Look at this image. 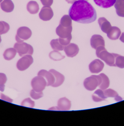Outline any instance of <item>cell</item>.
Instances as JSON below:
<instances>
[{
	"label": "cell",
	"mask_w": 124,
	"mask_h": 126,
	"mask_svg": "<svg viewBox=\"0 0 124 126\" xmlns=\"http://www.w3.org/2000/svg\"><path fill=\"white\" fill-rule=\"evenodd\" d=\"M69 14L72 20L83 24L91 23L97 19L96 10L86 0H76L69 9Z\"/></svg>",
	"instance_id": "cell-1"
},
{
	"label": "cell",
	"mask_w": 124,
	"mask_h": 126,
	"mask_svg": "<svg viewBox=\"0 0 124 126\" xmlns=\"http://www.w3.org/2000/svg\"><path fill=\"white\" fill-rule=\"evenodd\" d=\"M69 15H65L61 18L56 32L59 36V41L61 45L65 46L70 43L72 39V20Z\"/></svg>",
	"instance_id": "cell-2"
},
{
	"label": "cell",
	"mask_w": 124,
	"mask_h": 126,
	"mask_svg": "<svg viewBox=\"0 0 124 126\" xmlns=\"http://www.w3.org/2000/svg\"><path fill=\"white\" fill-rule=\"evenodd\" d=\"M96 50V55L98 58L104 61L109 66L115 67V59L117 54L108 53L104 46H100Z\"/></svg>",
	"instance_id": "cell-3"
},
{
	"label": "cell",
	"mask_w": 124,
	"mask_h": 126,
	"mask_svg": "<svg viewBox=\"0 0 124 126\" xmlns=\"http://www.w3.org/2000/svg\"><path fill=\"white\" fill-rule=\"evenodd\" d=\"M101 82L102 78L99 75V76L92 75L85 79L83 84L86 90L92 91L99 86Z\"/></svg>",
	"instance_id": "cell-4"
},
{
	"label": "cell",
	"mask_w": 124,
	"mask_h": 126,
	"mask_svg": "<svg viewBox=\"0 0 124 126\" xmlns=\"http://www.w3.org/2000/svg\"><path fill=\"white\" fill-rule=\"evenodd\" d=\"M14 48L17 50L20 56L32 55L34 49L32 46L25 42H17L15 44Z\"/></svg>",
	"instance_id": "cell-5"
},
{
	"label": "cell",
	"mask_w": 124,
	"mask_h": 126,
	"mask_svg": "<svg viewBox=\"0 0 124 126\" xmlns=\"http://www.w3.org/2000/svg\"><path fill=\"white\" fill-rule=\"evenodd\" d=\"M31 85L33 90L37 93L42 92L47 86L45 79L42 76H37L32 80Z\"/></svg>",
	"instance_id": "cell-6"
},
{
	"label": "cell",
	"mask_w": 124,
	"mask_h": 126,
	"mask_svg": "<svg viewBox=\"0 0 124 126\" xmlns=\"http://www.w3.org/2000/svg\"><path fill=\"white\" fill-rule=\"evenodd\" d=\"M32 32L29 28L21 27L18 29L15 39L17 42H22L29 39L31 36Z\"/></svg>",
	"instance_id": "cell-7"
},
{
	"label": "cell",
	"mask_w": 124,
	"mask_h": 126,
	"mask_svg": "<svg viewBox=\"0 0 124 126\" xmlns=\"http://www.w3.org/2000/svg\"><path fill=\"white\" fill-rule=\"evenodd\" d=\"M33 62L34 59L31 55H25L18 60L17 68L19 70L23 71L28 69Z\"/></svg>",
	"instance_id": "cell-8"
},
{
	"label": "cell",
	"mask_w": 124,
	"mask_h": 126,
	"mask_svg": "<svg viewBox=\"0 0 124 126\" xmlns=\"http://www.w3.org/2000/svg\"><path fill=\"white\" fill-rule=\"evenodd\" d=\"M53 10L50 6H44L39 14L40 19L44 21H49L53 16Z\"/></svg>",
	"instance_id": "cell-9"
},
{
	"label": "cell",
	"mask_w": 124,
	"mask_h": 126,
	"mask_svg": "<svg viewBox=\"0 0 124 126\" xmlns=\"http://www.w3.org/2000/svg\"><path fill=\"white\" fill-rule=\"evenodd\" d=\"M104 64L99 59H95L92 61L89 65V69L92 73L97 74L102 71Z\"/></svg>",
	"instance_id": "cell-10"
},
{
	"label": "cell",
	"mask_w": 124,
	"mask_h": 126,
	"mask_svg": "<svg viewBox=\"0 0 124 126\" xmlns=\"http://www.w3.org/2000/svg\"><path fill=\"white\" fill-rule=\"evenodd\" d=\"M64 50L67 56L72 58L76 56L79 49L77 45L71 43L65 46Z\"/></svg>",
	"instance_id": "cell-11"
},
{
	"label": "cell",
	"mask_w": 124,
	"mask_h": 126,
	"mask_svg": "<svg viewBox=\"0 0 124 126\" xmlns=\"http://www.w3.org/2000/svg\"><path fill=\"white\" fill-rule=\"evenodd\" d=\"M71 107V102L66 97L61 98L57 102V106L56 110H57L66 111L70 110Z\"/></svg>",
	"instance_id": "cell-12"
},
{
	"label": "cell",
	"mask_w": 124,
	"mask_h": 126,
	"mask_svg": "<svg viewBox=\"0 0 124 126\" xmlns=\"http://www.w3.org/2000/svg\"><path fill=\"white\" fill-rule=\"evenodd\" d=\"M90 45L92 48L96 49L100 46H105V41L104 38L101 35L94 34L90 39Z\"/></svg>",
	"instance_id": "cell-13"
},
{
	"label": "cell",
	"mask_w": 124,
	"mask_h": 126,
	"mask_svg": "<svg viewBox=\"0 0 124 126\" xmlns=\"http://www.w3.org/2000/svg\"><path fill=\"white\" fill-rule=\"evenodd\" d=\"M37 76H42L45 79L47 82V86H52L55 82V78L54 75L50 71L42 70L38 72Z\"/></svg>",
	"instance_id": "cell-14"
},
{
	"label": "cell",
	"mask_w": 124,
	"mask_h": 126,
	"mask_svg": "<svg viewBox=\"0 0 124 126\" xmlns=\"http://www.w3.org/2000/svg\"><path fill=\"white\" fill-rule=\"evenodd\" d=\"M49 71L53 74L55 78V82L52 87H57L60 86L65 81V77L64 76L54 69H51Z\"/></svg>",
	"instance_id": "cell-15"
},
{
	"label": "cell",
	"mask_w": 124,
	"mask_h": 126,
	"mask_svg": "<svg viewBox=\"0 0 124 126\" xmlns=\"http://www.w3.org/2000/svg\"><path fill=\"white\" fill-rule=\"evenodd\" d=\"M121 33V31L119 28L116 26H113L111 27L107 33V36L111 40H116L119 39Z\"/></svg>",
	"instance_id": "cell-16"
},
{
	"label": "cell",
	"mask_w": 124,
	"mask_h": 126,
	"mask_svg": "<svg viewBox=\"0 0 124 126\" xmlns=\"http://www.w3.org/2000/svg\"><path fill=\"white\" fill-rule=\"evenodd\" d=\"M98 22L101 30L105 33L107 34L112 27L110 23L105 17L99 18Z\"/></svg>",
	"instance_id": "cell-17"
},
{
	"label": "cell",
	"mask_w": 124,
	"mask_h": 126,
	"mask_svg": "<svg viewBox=\"0 0 124 126\" xmlns=\"http://www.w3.org/2000/svg\"><path fill=\"white\" fill-rule=\"evenodd\" d=\"M95 4L99 7L107 9L112 7L115 4L116 0H93Z\"/></svg>",
	"instance_id": "cell-18"
},
{
	"label": "cell",
	"mask_w": 124,
	"mask_h": 126,
	"mask_svg": "<svg viewBox=\"0 0 124 126\" xmlns=\"http://www.w3.org/2000/svg\"><path fill=\"white\" fill-rule=\"evenodd\" d=\"M0 6L2 10L6 13L12 12L14 9V5L11 0H4Z\"/></svg>",
	"instance_id": "cell-19"
},
{
	"label": "cell",
	"mask_w": 124,
	"mask_h": 126,
	"mask_svg": "<svg viewBox=\"0 0 124 126\" xmlns=\"http://www.w3.org/2000/svg\"><path fill=\"white\" fill-rule=\"evenodd\" d=\"M103 91L105 99L109 97H113L115 99V100L117 102L123 100V99L117 93L112 89H108L103 90Z\"/></svg>",
	"instance_id": "cell-20"
},
{
	"label": "cell",
	"mask_w": 124,
	"mask_h": 126,
	"mask_svg": "<svg viewBox=\"0 0 124 126\" xmlns=\"http://www.w3.org/2000/svg\"><path fill=\"white\" fill-rule=\"evenodd\" d=\"M114 8L116 9L117 14L119 16L124 17V0H116Z\"/></svg>",
	"instance_id": "cell-21"
},
{
	"label": "cell",
	"mask_w": 124,
	"mask_h": 126,
	"mask_svg": "<svg viewBox=\"0 0 124 126\" xmlns=\"http://www.w3.org/2000/svg\"><path fill=\"white\" fill-rule=\"evenodd\" d=\"M27 11L31 14H35L39 12V5L36 1H31L27 5Z\"/></svg>",
	"instance_id": "cell-22"
},
{
	"label": "cell",
	"mask_w": 124,
	"mask_h": 126,
	"mask_svg": "<svg viewBox=\"0 0 124 126\" xmlns=\"http://www.w3.org/2000/svg\"><path fill=\"white\" fill-rule=\"evenodd\" d=\"M17 52V50L14 48H8L3 53V57L6 60H11L15 57Z\"/></svg>",
	"instance_id": "cell-23"
},
{
	"label": "cell",
	"mask_w": 124,
	"mask_h": 126,
	"mask_svg": "<svg viewBox=\"0 0 124 126\" xmlns=\"http://www.w3.org/2000/svg\"><path fill=\"white\" fill-rule=\"evenodd\" d=\"M93 100L96 102H99L105 100L103 90L98 89L95 91L92 96Z\"/></svg>",
	"instance_id": "cell-24"
},
{
	"label": "cell",
	"mask_w": 124,
	"mask_h": 126,
	"mask_svg": "<svg viewBox=\"0 0 124 126\" xmlns=\"http://www.w3.org/2000/svg\"><path fill=\"white\" fill-rule=\"evenodd\" d=\"M99 75L102 78V82L101 84L99 85V87L101 90H106L109 87L110 85L109 79L107 76L104 74L101 73Z\"/></svg>",
	"instance_id": "cell-25"
},
{
	"label": "cell",
	"mask_w": 124,
	"mask_h": 126,
	"mask_svg": "<svg viewBox=\"0 0 124 126\" xmlns=\"http://www.w3.org/2000/svg\"><path fill=\"white\" fill-rule=\"evenodd\" d=\"M50 45L53 50L57 51L63 50L65 48V46L60 44L59 39L52 40Z\"/></svg>",
	"instance_id": "cell-26"
},
{
	"label": "cell",
	"mask_w": 124,
	"mask_h": 126,
	"mask_svg": "<svg viewBox=\"0 0 124 126\" xmlns=\"http://www.w3.org/2000/svg\"><path fill=\"white\" fill-rule=\"evenodd\" d=\"M49 56L50 59L55 61H59L65 58V56H63L61 53L56 50L51 52L49 53Z\"/></svg>",
	"instance_id": "cell-27"
},
{
	"label": "cell",
	"mask_w": 124,
	"mask_h": 126,
	"mask_svg": "<svg viewBox=\"0 0 124 126\" xmlns=\"http://www.w3.org/2000/svg\"><path fill=\"white\" fill-rule=\"evenodd\" d=\"M10 29V26L4 21H0V35L8 33Z\"/></svg>",
	"instance_id": "cell-28"
},
{
	"label": "cell",
	"mask_w": 124,
	"mask_h": 126,
	"mask_svg": "<svg viewBox=\"0 0 124 126\" xmlns=\"http://www.w3.org/2000/svg\"><path fill=\"white\" fill-rule=\"evenodd\" d=\"M115 67L124 68V57L120 56L119 54H117L115 59Z\"/></svg>",
	"instance_id": "cell-29"
},
{
	"label": "cell",
	"mask_w": 124,
	"mask_h": 126,
	"mask_svg": "<svg viewBox=\"0 0 124 126\" xmlns=\"http://www.w3.org/2000/svg\"><path fill=\"white\" fill-rule=\"evenodd\" d=\"M7 80L6 75L3 73H0V91L2 92H3L5 90V84Z\"/></svg>",
	"instance_id": "cell-30"
},
{
	"label": "cell",
	"mask_w": 124,
	"mask_h": 126,
	"mask_svg": "<svg viewBox=\"0 0 124 126\" xmlns=\"http://www.w3.org/2000/svg\"><path fill=\"white\" fill-rule=\"evenodd\" d=\"M35 102L31 100L30 98H28L24 99L21 103V106L33 108L35 106Z\"/></svg>",
	"instance_id": "cell-31"
},
{
	"label": "cell",
	"mask_w": 124,
	"mask_h": 126,
	"mask_svg": "<svg viewBox=\"0 0 124 126\" xmlns=\"http://www.w3.org/2000/svg\"><path fill=\"white\" fill-rule=\"evenodd\" d=\"M31 97L34 99H38L43 96V94L42 92L37 93L34 90H32L30 93Z\"/></svg>",
	"instance_id": "cell-32"
},
{
	"label": "cell",
	"mask_w": 124,
	"mask_h": 126,
	"mask_svg": "<svg viewBox=\"0 0 124 126\" xmlns=\"http://www.w3.org/2000/svg\"><path fill=\"white\" fill-rule=\"evenodd\" d=\"M44 6H51L52 5L53 0H40Z\"/></svg>",
	"instance_id": "cell-33"
},
{
	"label": "cell",
	"mask_w": 124,
	"mask_h": 126,
	"mask_svg": "<svg viewBox=\"0 0 124 126\" xmlns=\"http://www.w3.org/2000/svg\"><path fill=\"white\" fill-rule=\"evenodd\" d=\"M120 40L121 42L124 43V32L122 33V35L120 38Z\"/></svg>",
	"instance_id": "cell-34"
},
{
	"label": "cell",
	"mask_w": 124,
	"mask_h": 126,
	"mask_svg": "<svg viewBox=\"0 0 124 126\" xmlns=\"http://www.w3.org/2000/svg\"><path fill=\"white\" fill-rule=\"evenodd\" d=\"M69 4H73L76 0H65Z\"/></svg>",
	"instance_id": "cell-35"
},
{
	"label": "cell",
	"mask_w": 124,
	"mask_h": 126,
	"mask_svg": "<svg viewBox=\"0 0 124 126\" xmlns=\"http://www.w3.org/2000/svg\"><path fill=\"white\" fill-rule=\"evenodd\" d=\"M1 41H2V39H1V36L0 35V43H1Z\"/></svg>",
	"instance_id": "cell-36"
},
{
	"label": "cell",
	"mask_w": 124,
	"mask_h": 126,
	"mask_svg": "<svg viewBox=\"0 0 124 126\" xmlns=\"http://www.w3.org/2000/svg\"><path fill=\"white\" fill-rule=\"evenodd\" d=\"M3 0H0V3H1Z\"/></svg>",
	"instance_id": "cell-37"
},
{
	"label": "cell",
	"mask_w": 124,
	"mask_h": 126,
	"mask_svg": "<svg viewBox=\"0 0 124 126\" xmlns=\"http://www.w3.org/2000/svg\"></svg>",
	"instance_id": "cell-38"
},
{
	"label": "cell",
	"mask_w": 124,
	"mask_h": 126,
	"mask_svg": "<svg viewBox=\"0 0 124 126\" xmlns=\"http://www.w3.org/2000/svg\"></svg>",
	"instance_id": "cell-39"
}]
</instances>
